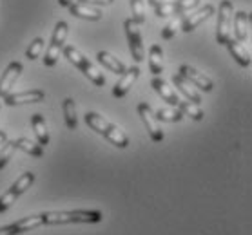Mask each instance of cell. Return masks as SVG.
<instances>
[{"label": "cell", "instance_id": "cell-33", "mask_svg": "<svg viewBox=\"0 0 252 235\" xmlns=\"http://www.w3.org/2000/svg\"><path fill=\"white\" fill-rule=\"evenodd\" d=\"M73 2H76V0H58V6H62V7H69Z\"/></svg>", "mask_w": 252, "mask_h": 235}, {"label": "cell", "instance_id": "cell-28", "mask_svg": "<svg viewBox=\"0 0 252 235\" xmlns=\"http://www.w3.org/2000/svg\"><path fill=\"white\" fill-rule=\"evenodd\" d=\"M184 15H176V18L174 20H171V22L167 24L165 27L161 29V38L163 40H171V38H174V35H176V31L180 27H182V22H184Z\"/></svg>", "mask_w": 252, "mask_h": 235}, {"label": "cell", "instance_id": "cell-34", "mask_svg": "<svg viewBox=\"0 0 252 235\" xmlns=\"http://www.w3.org/2000/svg\"><path fill=\"white\" fill-rule=\"evenodd\" d=\"M7 141V134L4 131H0V145H4Z\"/></svg>", "mask_w": 252, "mask_h": 235}, {"label": "cell", "instance_id": "cell-16", "mask_svg": "<svg viewBox=\"0 0 252 235\" xmlns=\"http://www.w3.org/2000/svg\"><path fill=\"white\" fill-rule=\"evenodd\" d=\"M69 11L75 17L84 18V20H91V22H96V20L102 18V9L93 7L91 4H84V2H73L69 6Z\"/></svg>", "mask_w": 252, "mask_h": 235}, {"label": "cell", "instance_id": "cell-17", "mask_svg": "<svg viewBox=\"0 0 252 235\" xmlns=\"http://www.w3.org/2000/svg\"><path fill=\"white\" fill-rule=\"evenodd\" d=\"M232 22H234L236 40L238 42L249 40V36H251V13H245V11L236 13Z\"/></svg>", "mask_w": 252, "mask_h": 235}, {"label": "cell", "instance_id": "cell-3", "mask_svg": "<svg viewBox=\"0 0 252 235\" xmlns=\"http://www.w3.org/2000/svg\"><path fill=\"white\" fill-rule=\"evenodd\" d=\"M63 56L67 58L76 69H80L94 85H98V87L105 85V76L102 75V71L98 69L93 62H89V60L80 52V49H76L75 46H65L63 47Z\"/></svg>", "mask_w": 252, "mask_h": 235}, {"label": "cell", "instance_id": "cell-6", "mask_svg": "<svg viewBox=\"0 0 252 235\" xmlns=\"http://www.w3.org/2000/svg\"><path fill=\"white\" fill-rule=\"evenodd\" d=\"M67 22H57L55 26V33H53V38H51V44L47 47L46 51V56H44V65L46 67H53V65H57L58 62V56H60V51H62L63 47V42L67 38Z\"/></svg>", "mask_w": 252, "mask_h": 235}, {"label": "cell", "instance_id": "cell-35", "mask_svg": "<svg viewBox=\"0 0 252 235\" xmlns=\"http://www.w3.org/2000/svg\"><path fill=\"white\" fill-rule=\"evenodd\" d=\"M147 2H149V4H151L153 7H155V6H158L160 2H163V0H147Z\"/></svg>", "mask_w": 252, "mask_h": 235}, {"label": "cell", "instance_id": "cell-14", "mask_svg": "<svg viewBox=\"0 0 252 235\" xmlns=\"http://www.w3.org/2000/svg\"><path fill=\"white\" fill-rule=\"evenodd\" d=\"M212 13H214V6L207 4V6H203L201 9L194 11L192 15L185 17L184 22H182V31H184V33H190V31H194L198 26H201V24L205 22L207 18L211 17Z\"/></svg>", "mask_w": 252, "mask_h": 235}, {"label": "cell", "instance_id": "cell-21", "mask_svg": "<svg viewBox=\"0 0 252 235\" xmlns=\"http://www.w3.org/2000/svg\"><path fill=\"white\" fill-rule=\"evenodd\" d=\"M31 125H33L34 136H36V139H38V143H40L42 147H46V145L49 143V131H47L44 116L33 114V118H31Z\"/></svg>", "mask_w": 252, "mask_h": 235}, {"label": "cell", "instance_id": "cell-23", "mask_svg": "<svg viewBox=\"0 0 252 235\" xmlns=\"http://www.w3.org/2000/svg\"><path fill=\"white\" fill-rule=\"evenodd\" d=\"M149 69L155 76H160L163 73V51L158 44L151 46L149 49Z\"/></svg>", "mask_w": 252, "mask_h": 235}, {"label": "cell", "instance_id": "cell-5", "mask_svg": "<svg viewBox=\"0 0 252 235\" xmlns=\"http://www.w3.org/2000/svg\"><path fill=\"white\" fill-rule=\"evenodd\" d=\"M33 183H34V174L33 172L22 174V176L13 183V186L7 190L6 194L0 195V213H4L6 210H9L13 203H15V201H17L18 197H20V195H22Z\"/></svg>", "mask_w": 252, "mask_h": 235}, {"label": "cell", "instance_id": "cell-8", "mask_svg": "<svg viewBox=\"0 0 252 235\" xmlns=\"http://www.w3.org/2000/svg\"><path fill=\"white\" fill-rule=\"evenodd\" d=\"M138 114H140L143 125H145V131L149 132L151 139L156 141V143H160L161 139H163V131H161L160 121L156 120L155 110L151 109V105L142 102V104L138 105Z\"/></svg>", "mask_w": 252, "mask_h": 235}, {"label": "cell", "instance_id": "cell-12", "mask_svg": "<svg viewBox=\"0 0 252 235\" xmlns=\"http://www.w3.org/2000/svg\"><path fill=\"white\" fill-rule=\"evenodd\" d=\"M42 100H44V91H40V89H33V91H24V92H9L4 98V102L9 107L22 105V104H38Z\"/></svg>", "mask_w": 252, "mask_h": 235}, {"label": "cell", "instance_id": "cell-2", "mask_svg": "<svg viewBox=\"0 0 252 235\" xmlns=\"http://www.w3.org/2000/svg\"><path fill=\"white\" fill-rule=\"evenodd\" d=\"M86 123L87 127H91L93 131L102 134L103 138L107 139L111 145H115L118 149H126L129 145V138L122 129H118L116 125L109 123L103 116H100L98 112H87L86 114Z\"/></svg>", "mask_w": 252, "mask_h": 235}, {"label": "cell", "instance_id": "cell-11", "mask_svg": "<svg viewBox=\"0 0 252 235\" xmlns=\"http://www.w3.org/2000/svg\"><path fill=\"white\" fill-rule=\"evenodd\" d=\"M22 69L24 67L20 62H11L7 65L6 71H4V75L0 76V98H6L7 94L11 92V89L15 87V83H17Z\"/></svg>", "mask_w": 252, "mask_h": 235}, {"label": "cell", "instance_id": "cell-32", "mask_svg": "<svg viewBox=\"0 0 252 235\" xmlns=\"http://www.w3.org/2000/svg\"><path fill=\"white\" fill-rule=\"evenodd\" d=\"M78 2H84V4H96V6H111L115 0H78Z\"/></svg>", "mask_w": 252, "mask_h": 235}, {"label": "cell", "instance_id": "cell-15", "mask_svg": "<svg viewBox=\"0 0 252 235\" xmlns=\"http://www.w3.org/2000/svg\"><path fill=\"white\" fill-rule=\"evenodd\" d=\"M151 85H153V89L160 94L161 100H163V102H167L169 105L176 107V105L180 104V96H178V92L174 91V89H172V87L169 85L163 78H160V76H155V78H153V81H151Z\"/></svg>", "mask_w": 252, "mask_h": 235}, {"label": "cell", "instance_id": "cell-1", "mask_svg": "<svg viewBox=\"0 0 252 235\" xmlns=\"http://www.w3.org/2000/svg\"><path fill=\"white\" fill-rule=\"evenodd\" d=\"M44 224H94L102 223V212L98 210H71V212H44L38 213Z\"/></svg>", "mask_w": 252, "mask_h": 235}, {"label": "cell", "instance_id": "cell-4", "mask_svg": "<svg viewBox=\"0 0 252 235\" xmlns=\"http://www.w3.org/2000/svg\"><path fill=\"white\" fill-rule=\"evenodd\" d=\"M232 18H234V6L230 0H223L220 4L218 26H216V40L225 46L232 38Z\"/></svg>", "mask_w": 252, "mask_h": 235}, {"label": "cell", "instance_id": "cell-10", "mask_svg": "<svg viewBox=\"0 0 252 235\" xmlns=\"http://www.w3.org/2000/svg\"><path fill=\"white\" fill-rule=\"evenodd\" d=\"M178 75L184 76L185 80H189L192 85L198 87V89L203 92H211L212 89H214V83H212L211 78L205 76L203 73H198V71H196L194 67H190V65H182Z\"/></svg>", "mask_w": 252, "mask_h": 235}, {"label": "cell", "instance_id": "cell-31", "mask_svg": "<svg viewBox=\"0 0 252 235\" xmlns=\"http://www.w3.org/2000/svg\"><path fill=\"white\" fill-rule=\"evenodd\" d=\"M0 235H22V232H20L17 223H13V224H7V226H2L0 228Z\"/></svg>", "mask_w": 252, "mask_h": 235}, {"label": "cell", "instance_id": "cell-22", "mask_svg": "<svg viewBox=\"0 0 252 235\" xmlns=\"http://www.w3.org/2000/svg\"><path fill=\"white\" fill-rule=\"evenodd\" d=\"M13 143H15V147H17L18 150H22V152L33 156V157H42V156H44V147H42L40 143H36V141H31L29 138L13 139Z\"/></svg>", "mask_w": 252, "mask_h": 235}, {"label": "cell", "instance_id": "cell-13", "mask_svg": "<svg viewBox=\"0 0 252 235\" xmlns=\"http://www.w3.org/2000/svg\"><path fill=\"white\" fill-rule=\"evenodd\" d=\"M120 81H116V85L113 87V96L115 98H124L127 92L131 91V87L134 85V81L138 80V76H140V67L134 65V67H129L126 69L124 75H120Z\"/></svg>", "mask_w": 252, "mask_h": 235}, {"label": "cell", "instance_id": "cell-7", "mask_svg": "<svg viewBox=\"0 0 252 235\" xmlns=\"http://www.w3.org/2000/svg\"><path fill=\"white\" fill-rule=\"evenodd\" d=\"M126 35L127 42H129V51H131V56L134 58V62H143L145 58V51H143V40H142V31H140V26H138L132 18H127L126 24Z\"/></svg>", "mask_w": 252, "mask_h": 235}, {"label": "cell", "instance_id": "cell-18", "mask_svg": "<svg viewBox=\"0 0 252 235\" xmlns=\"http://www.w3.org/2000/svg\"><path fill=\"white\" fill-rule=\"evenodd\" d=\"M172 83H174V87H178V91L182 92L189 102L200 105V102H201L200 92H198V89H196L189 80H185L184 76H180V75H174L172 76Z\"/></svg>", "mask_w": 252, "mask_h": 235}, {"label": "cell", "instance_id": "cell-20", "mask_svg": "<svg viewBox=\"0 0 252 235\" xmlns=\"http://www.w3.org/2000/svg\"><path fill=\"white\" fill-rule=\"evenodd\" d=\"M96 58H98V62L102 63L105 69H109L111 73H115V75H124L126 73V65H124V62H120L116 56H113L111 52H107V51H100L96 54Z\"/></svg>", "mask_w": 252, "mask_h": 235}, {"label": "cell", "instance_id": "cell-27", "mask_svg": "<svg viewBox=\"0 0 252 235\" xmlns=\"http://www.w3.org/2000/svg\"><path fill=\"white\" fill-rule=\"evenodd\" d=\"M129 4H131V18L138 26H142L145 24V4H143V0H129Z\"/></svg>", "mask_w": 252, "mask_h": 235}, {"label": "cell", "instance_id": "cell-25", "mask_svg": "<svg viewBox=\"0 0 252 235\" xmlns=\"http://www.w3.org/2000/svg\"><path fill=\"white\" fill-rule=\"evenodd\" d=\"M178 110L182 112L184 116H189V118H192L194 121H201L203 120V110H201V107L198 104H192V102H189V100H180V104L176 105Z\"/></svg>", "mask_w": 252, "mask_h": 235}, {"label": "cell", "instance_id": "cell-24", "mask_svg": "<svg viewBox=\"0 0 252 235\" xmlns=\"http://www.w3.org/2000/svg\"><path fill=\"white\" fill-rule=\"evenodd\" d=\"M63 118H65V125H67L69 131H76L78 118H76V105L73 98H65L63 100Z\"/></svg>", "mask_w": 252, "mask_h": 235}, {"label": "cell", "instance_id": "cell-26", "mask_svg": "<svg viewBox=\"0 0 252 235\" xmlns=\"http://www.w3.org/2000/svg\"><path fill=\"white\" fill-rule=\"evenodd\" d=\"M155 116L158 121H167V123H174V121L184 120V114L178 110V107H172V109H158L155 112Z\"/></svg>", "mask_w": 252, "mask_h": 235}, {"label": "cell", "instance_id": "cell-19", "mask_svg": "<svg viewBox=\"0 0 252 235\" xmlns=\"http://www.w3.org/2000/svg\"><path fill=\"white\" fill-rule=\"evenodd\" d=\"M225 46H227V49H229V52L232 54V58H234L236 62L240 63L241 67H251V63H252L251 52L247 51V49L241 46L240 42L234 40V38H230V40L227 42Z\"/></svg>", "mask_w": 252, "mask_h": 235}, {"label": "cell", "instance_id": "cell-29", "mask_svg": "<svg viewBox=\"0 0 252 235\" xmlns=\"http://www.w3.org/2000/svg\"><path fill=\"white\" fill-rule=\"evenodd\" d=\"M44 44H46L44 38H34V40L29 44L28 51H26V58H28V60H36V58H40Z\"/></svg>", "mask_w": 252, "mask_h": 235}, {"label": "cell", "instance_id": "cell-30", "mask_svg": "<svg viewBox=\"0 0 252 235\" xmlns=\"http://www.w3.org/2000/svg\"><path fill=\"white\" fill-rule=\"evenodd\" d=\"M15 150H17V147H15L13 141H6V143H4V147L0 149V170L9 163V159H11L13 154H15Z\"/></svg>", "mask_w": 252, "mask_h": 235}, {"label": "cell", "instance_id": "cell-9", "mask_svg": "<svg viewBox=\"0 0 252 235\" xmlns=\"http://www.w3.org/2000/svg\"><path fill=\"white\" fill-rule=\"evenodd\" d=\"M200 4V0H163L155 6L158 17H171V15H184L185 11H192Z\"/></svg>", "mask_w": 252, "mask_h": 235}]
</instances>
